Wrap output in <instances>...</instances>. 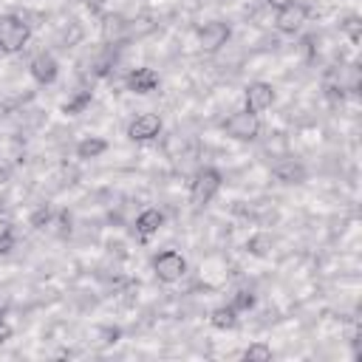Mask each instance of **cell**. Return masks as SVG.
I'll use <instances>...</instances> for the list:
<instances>
[{
    "instance_id": "obj_23",
    "label": "cell",
    "mask_w": 362,
    "mask_h": 362,
    "mask_svg": "<svg viewBox=\"0 0 362 362\" xmlns=\"http://www.w3.org/2000/svg\"><path fill=\"white\" fill-rule=\"evenodd\" d=\"M263 3H266V6H272V8H280V6H283V3H288V0H263Z\"/></svg>"
},
{
    "instance_id": "obj_17",
    "label": "cell",
    "mask_w": 362,
    "mask_h": 362,
    "mask_svg": "<svg viewBox=\"0 0 362 362\" xmlns=\"http://www.w3.org/2000/svg\"><path fill=\"white\" fill-rule=\"evenodd\" d=\"M243 356H246L249 362H269V359H272V348H269L266 342H252V345L243 351Z\"/></svg>"
},
{
    "instance_id": "obj_20",
    "label": "cell",
    "mask_w": 362,
    "mask_h": 362,
    "mask_svg": "<svg viewBox=\"0 0 362 362\" xmlns=\"http://www.w3.org/2000/svg\"><path fill=\"white\" fill-rule=\"evenodd\" d=\"M232 305H235L238 311H246V308H252V305H255V297H252L249 291H240V294L235 297V303H232Z\"/></svg>"
},
{
    "instance_id": "obj_18",
    "label": "cell",
    "mask_w": 362,
    "mask_h": 362,
    "mask_svg": "<svg viewBox=\"0 0 362 362\" xmlns=\"http://www.w3.org/2000/svg\"><path fill=\"white\" fill-rule=\"evenodd\" d=\"M96 337H99V342H102V345H113V342H119L122 328H119V325H102Z\"/></svg>"
},
{
    "instance_id": "obj_6",
    "label": "cell",
    "mask_w": 362,
    "mask_h": 362,
    "mask_svg": "<svg viewBox=\"0 0 362 362\" xmlns=\"http://www.w3.org/2000/svg\"><path fill=\"white\" fill-rule=\"evenodd\" d=\"M274 88H272V82H263V79H257V82H249L246 85V90H243V107L249 110V113H263V110H269L272 105H274Z\"/></svg>"
},
{
    "instance_id": "obj_22",
    "label": "cell",
    "mask_w": 362,
    "mask_h": 362,
    "mask_svg": "<svg viewBox=\"0 0 362 362\" xmlns=\"http://www.w3.org/2000/svg\"><path fill=\"white\" fill-rule=\"evenodd\" d=\"M8 337H11V325H8L6 317H3V320H0V342H6Z\"/></svg>"
},
{
    "instance_id": "obj_1",
    "label": "cell",
    "mask_w": 362,
    "mask_h": 362,
    "mask_svg": "<svg viewBox=\"0 0 362 362\" xmlns=\"http://www.w3.org/2000/svg\"><path fill=\"white\" fill-rule=\"evenodd\" d=\"M221 184H223V175L215 167H201L192 175V181H189V204L198 206V209H204L218 195Z\"/></svg>"
},
{
    "instance_id": "obj_21",
    "label": "cell",
    "mask_w": 362,
    "mask_h": 362,
    "mask_svg": "<svg viewBox=\"0 0 362 362\" xmlns=\"http://www.w3.org/2000/svg\"><path fill=\"white\" fill-rule=\"evenodd\" d=\"M48 218H51V212H48V206H42L31 215V226H42V223H48Z\"/></svg>"
},
{
    "instance_id": "obj_7",
    "label": "cell",
    "mask_w": 362,
    "mask_h": 362,
    "mask_svg": "<svg viewBox=\"0 0 362 362\" xmlns=\"http://www.w3.org/2000/svg\"><path fill=\"white\" fill-rule=\"evenodd\" d=\"M229 37H232V28H229V23H223V20H209V23H204V25L198 28V42H201V48L209 51V54L218 51V48H223Z\"/></svg>"
},
{
    "instance_id": "obj_9",
    "label": "cell",
    "mask_w": 362,
    "mask_h": 362,
    "mask_svg": "<svg viewBox=\"0 0 362 362\" xmlns=\"http://www.w3.org/2000/svg\"><path fill=\"white\" fill-rule=\"evenodd\" d=\"M161 133V119L156 113H139L127 124V139L130 141H153Z\"/></svg>"
},
{
    "instance_id": "obj_13",
    "label": "cell",
    "mask_w": 362,
    "mask_h": 362,
    "mask_svg": "<svg viewBox=\"0 0 362 362\" xmlns=\"http://www.w3.org/2000/svg\"><path fill=\"white\" fill-rule=\"evenodd\" d=\"M105 150H107V141H105L102 136H85V139L76 144V158H82V161L99 158Z\"/></svg>"
},
{
    "instance_id": "obj_24",
    "label": "cell",
    "mask_w": 362,
    "mask_h": 362,
    "mask_svg": "<svg viewBox=\"0 0 362 362\" xmlns=\"http://www.w3.org/2000/svg\"><path fill=\"white\" fill-rule=\"evenodd\" d=\"M3 314H6V311H3V308H0V320H3Z\"/></svg>"
},
{
    "instance_id": "obj_19",
    "label": "cell",
    "mask_w": 362,
    "mask_h": 362,
    "mask_svg": "<svg viewBox=\"0 0 362 362\" xmlns=\"http://www.w3.org/2000/svg\"><path fill=\"white\" fill-rule=\"evenodd\" d=\"M11 249H14V229L6 226V229L0 232V255H8Z\"/></svg>"
},
{
    "instance_id": "obj_14",
    "label": "cell",
    "mask_w": 362,
    "mask_h": 362,
    "mask_svg": "<svg viewBox=\"0 0 362 362\" xmlns=\"http://www.w3.org/2000/svg\"><path fill=\"white\" fill-rule=\"evenodd\" d=\"M246 249H249V255H255V257H269L272 249H274V238H272L269 232H255V235L246 240Z\"/></svg>"
},
{
    "instance_id": "obj_8",
    "label": "cell",
    "mask_w": 362,
    "mask_h": 362,
    "mask_svg": "<svg viewBox=\"0 0 362 362\" xmlns=\"http://www.w3.org/2000/svg\"><path fill=\"white\" fill-rule=\"evenodd\" d=\"M28 74H31V79H34L37 85H51V82L59 76V62H57L54 54L40 51V54L28 62Z\"/></svg>"
},
{
    "instance_id": "obj_2",
    "label": "cell",
    "mask_w": 362,
    "mask_h": 362,
    "mask_svg": "<svg viewBox=\"0 0 362 362\" xmlns=\"http://www.w3.org/2000/svg\"><path fill=\"white\" fill-rule=\"evenodd\" d=\"M28 40H31V28L23 17H17V14H3L0 17V54L23 51Z\"/></svg>"
},
{
    "instance_id": "obj_12",
    "label": "cell",
    "mask_w": 362,
    "mask_h": 362,
    "mask_svg": "<svg viewBox=\"0 0 362 362\" xmlns=\"http://www.w3.org/2000/svg\"><path fill=\"white\" fill-rule=\"evenodd\" d=\"M238 308L229 303V305H218L212 314H209V322H212V328H218V331H232V328H238Z\"/></svg>"
},
{
    "instance_id": "obj_16",
    "label": "cell",
    "mask_w": 362,
    "mask_h": 362,
    "mask_svg": "<svg viewBox=\"0 0 362 362\" xmlns=\"http://www.w3.org/2000/svg\"><path fill=\"white\" fill-rule=\"evenodd\" d=\"M274 173H277V178L286 181V184H300V181L305 178V170H303L300 164H280Z\"/></svg>"
},
{
    "instance_id": "obj_3",
    "label": "cell",
    "mask_w": 362,
    "mask_h": 362,
    "mask_svg": "<svg viewBox=\"0 0 362 362\" xmlns=\"http://www.w3.org/2000/svg\"><path fill=\"white\" fill-rule=\"evenodd\" d=\"M308 14H311V8H308L305 3L288 0V3H283L280 8H274V28H277L280 34H297V31L305 25Z\"/></svg>"
},
{
    "instance_id": "obj_5",
    "label": "cell",
    "mask_w": 362,
    "mask_h": 362,
    "mask_svg": "<svg viewBox=\"0 0 362 362\" xmlns=\"http://www.w3.org/2000/svg\"><path fill=\"white\" fill-rule=\"evenodd\" d=\"M223 130H226V136H232L238 141H252L260 133V119H257V113H249L246 107H240L223 122Z\"/></svg>"
},
{
    "instance_id": "obj_11",
    "label": "cell",
    "mask_w": 362,
    "mask_h": 362,
    "mask_svg": "<svg viewBox=\"0 0 362 362\" xmlns=\"http://www.w3.org/2000/svg\"><path fill=\"white\" fill-rule=\"evenodd\" d=\"M136 235L141 238V240H150L161 226H164V212L161 209H156V206H150V209H144L139 218H136Z\"/></svg>"
},
{
    "instance_id": "obj_10",
    "label": "cell",
    "mask_w": 362,
    "mask_h": 362,
    "mask_svg": "<svg viewBox=\"0 0 362 362\" xmlns=\"http://www.w3.org/2000/svg\"><path fill=\"white\" fill-rule=\"evenodd\" d=\"M158 74L153 71V68H133L127 76H124V88L130 90V93H139V96H147V93H153L156 88H158Z\"/></svg>"
},
{
    "instance_id": "obj_4",
    "label": "cell",
    "mask_w": 362,
    "mask_h": 362,
    "mask_svg": "<svg viewBox=\"0 0 362 362\" xmlns=\"http://www.w3.org/2000/svg\"><path fill=\"white\" fill-rule=\"evenodd\" d=\"M153 274H156V280H161V283H175V280H181V277L187 274V260H184V255L175 252V249L158 252V255L153 257Z\"/></svg>"
},
{
    "instance_id": "obj_15",
    "label": "cell",
    "mask_w": 362,
    "mask_h": 362,
    "mask_svg": "<svg viewBox=\"0 0 362 362\" xmlns=\"http://www.w3.org/2000/svg\"><path fill=\"white\" fill-rule=\"evenodd\" d=\"M90 99H93V90H79L74 99H68V102L62 105V113H68V116H76V113H82V110L90 105Z\"/></svg>"
}]
</instances>
